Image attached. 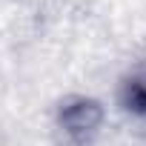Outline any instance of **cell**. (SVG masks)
Here are the masks:
<instances>
[{"label":"cell","instance_id":"1","mask_svg":"<svg viewBox=\"0 0 146 146\" xmlns=\"http://www.w3.org/2000/svg\"><path fill=\"white\" fill-rule=\"evenodd\" d=\"M60 123L66 126L69 135L83 137V135H89V132L98 129V123H100V106L95 100H72V103L63 106Z\"/></svg>","mask_w":146,"mask_h":146},{"label":"cell","instance_id":"2","mask_svg":"<svg viewBox=\"0 0 146 146\" xmlns=\"http://www.w3.org/2000/svg\"><path fill=\"white\" fill-rule=\"evenodd\" d=\"M129 100H132V106H137V109H143V106H146V89H140V86H135V92L129 95Z\"/></svg>","mask_w":146,"mask_h":146}]
</instances>
